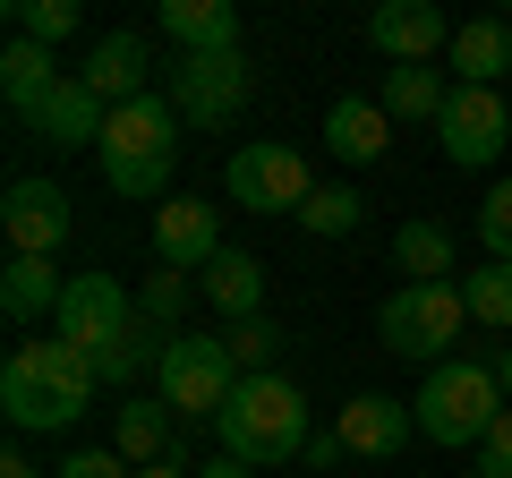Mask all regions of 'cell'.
<instances>
[{
    "instance_id": "cell-1",
    "label": "cell",
    "mask_w": 512,
    "mask_h": 478,
    "mask_svg": "<svg viewBox=\"0 0 512 478\" xmlns=\"http://www.w3.org/2000/svg\"><path fill=\"white\" fill-rule=\"evenodd\" d=\"M103 393V376H94V359L77 342H18L9 350V368H0V410H9V427L18 436H43V427H77L86 419V402Z\"/></svg>"
},
{
    "instance_id": "cell-2",
    "label": "cell",
    "mask_w": 512,
    "mask_h": 478,
    "mask_svg": "<svg viewBox=\"0 0 512 478\" xmlns=\"http://www.w3.org/2000/svg\"><path fill=\"white\" fill-rule=\"evenodd\" d=\"M94 154H103L111 197H171V163H180V111H171V94L120 103Z\"/></svg>"
},
{
    "instance_id": "cell-3",
    "label": "cell",
    "mask_w": 512,
    "mask_h": 478,
    "mask_svg": "<svg viewBox=\"0 0 512 478\" xmlns=\"http://www.w3.org/2000/svg\"><path fill=\"white\" fill-rule=\"evenodd\" d=\"M214 436H222V453L248 461V470L291 461V453H308V393H299L291 376H239V393L214 419Z\"/></svg>"
},
{
    "instance_id": "cell-4",
    "label": "cell",
    "mask_w": 512,
    "mask_h": 478,
    "mask_svg": "<svg viewBox=\"0 0 512 478\" xmlns=\"http://www.w3.org/2000/svg\"><path fill=\"white\" fill-rule=\"evenodd\" d=\"M504 385H495V368H478V359H444V368H427L419 402H410V419H419L427 444H444V453H461V444H487V427L504 419Z\"/></svg>"
},
{
    "instance_id": "cell-5",
    "label": "cell",
    "mask_w": 512,
    "mask_h": 478,
    "mask_svg": "<svg viewBox=\"0 0 512 478\" xmlns=\"http://www.w3.org/2000/svg\"><path fill=\"white\" fill-rule=\"evenodd\" d=\"M154 385H163L171 419H222L239 393V359L222 333H171V350L154 359Z\"/></svg>"
},
{
    "instance_id": "cell-6",
    "label": "cell",
    "mask_w": 512,
    "mask_h": 478,
    "mask_svg": "<svg viewBox=\"0 0 512 478\" xmlns=\"http://www.w3.org/2000/svg\"><path fill=\"white\" fill-rule=\"evenodd\" d=\"M461 325H470V299H461L453 282H402V291L376 308L384 350H402V359H427V368H444V350L461 342Z\"/></svg>"
},
{
    "instance_id": "cell-7",
    "label": "cell",
    "mask_w": 512,
    "mask_h": 478,
    "mask_svg": "<svg viewBox=\"0 0 512 478\" xmlns=\"http://www.w3.org/2000/svg\"><path fill=\"white\" fill-rule=\"evenodd\" d=\"M248 52H180L171 60V111H180L188 129H231L239 111H248Z\"/></svg>"
},
{
    "instance_id": "cell-8",
    "label": "cell",
    "mask_w": 512,
    "mask_h": 478,
    "mask_svg": "<svg viewBox=\"0 0 512 478\" xmlns=\"http://www.w3.org/2000/svg\"><path fill=\"white\" fill-rule=\"evenodd\" d=\"M137 325H146V316H137V299L120 291V274H69V299H60V316H52V333L77 342L94 368H103Z\"/></svg>"
},
{
    "instance_id": "cell-9",
    "label": "cell",
    "mask_w": 512,
    "mask_h": 478,
    "mask_svg": "<svg viewBox=\"0 0 512 478\" xmlns=\"http://www.w3.org/2000/svg\"><path fill=\"white\" fill-rule=\"evenodd\" d=\"M222 188H231V205H248V214H299V205L316 197L308 154H299V146H274V137L239 146L231 163H222Z\"/></svg>"
},
{
    "instance_id": "cell-10",
    "label": "cell",
    "mask_w": 512,
    "mask_h": 478,
    "mask_svg": "<svg viewBox=\"0 0 512 478\" xmlns=\"http://www.w3.org/2000/svg\"><path fill=\"white\" fill-rule=\"evenodd\" d=\"M436 146H444V163H461V171L512 154V111H504V94H495V86H453V103H444V120H436Z\"/></svg>"
},
{
    "instance_id": "cell-11",
    "label": "cell",
    "mask_w": 512,
    "mask_h": 478,
    "mask_svg": "<svg viewBox=\"0 0 512 478\" xmlns=\"http://www.w3.org/2000/svg\"><path fill=\"white\" fill-rule=\"evenodd\" d=\"M154 257H163L171 274H205V265L222 257V214L205 197H188V188H171V197L154 205Z\"/></svg>"
},
{
    "instance_id": "cell-12",
    "label": "cell",
    "mask_w": 512,
    "mask_h": 478,
    "mask_svg": "<svg viewBox=\"0 0 512 478\" xmlns=\"http://www.w3.org/2000/svg\"><path fill=\"white\" fill-rule=\"evenodd\" d=\"M0 231H9V257H52L60 239H69V188L60 180H9Z\"/></svg>"
},
{
    "instance_id": "cell-13",
    "label": "cell",
    "mask_w": 512,
    "mask_h": 478,
    "mask_svg": "<svg viewBox=\"0 0 512 478\" xmlns=\"http://www.w3.org/2000/svg\"><path fill=\"white\" fill-rule=\"evenodd\" d=\"M367 43H376L393 69H427L436 52H453V26H444L436 0H384L376 18H367Z\"/></svg>"
},
{
    "instance_id": "cell-14",
    "label": "cell",
    "mask_w": 512,
    "mask_h": 478,
    "mask_svg": "<svg viewBox=\"0 0 512 478\" xmlns=\"http://www.w3.org/2000/svg\"><path fill=\"white\" fill-rule=\"evenodd\" d=\"M26 129H35L52 154H77V146H103V129H111V103L86 86V77H60V86L43 94L35 111H26Z\"/></svg>"
},
{
    "instance_id": "cell-15",
    "label": "cell",
    "mask_w": 512,
    "mask_h": 478,
    "mask_svg": "<svg viewBox=\"0 0 512 478\" xmlns=\"http://www.w3.org/2000/svg\"><path fill=\"white\" fill-rule=\"evenodd\" d=\"M333 436H342L350 453H367V461H393L410 436H419V419H410V402H393V393H359V402H342Z\"/></svg>"
},
{
    "instance_id": "cell-16",
    "label": "cell",
    "mask_w": 512,
    "mask_h": 478,
    "mask_svg": "<svg viewBox=\"0 0 512 478\" xmlns=\"http://www.w3.org/2000/svg\"><path fill=\"white\" fill-rule=\"evenodd\" d=\"M444 60H453V86H495L512 69V18H461Z\"/></svg>"
},
{
    "instance_id": "cell-17",
    "label": "cell",
    "mask_w": 512,
    "mask_h": 478,
    "mask_svg": "<svg viewBox=\"0 0 512 478\" xmlns=\"http://www.w3.org/2000/svg\"><path fill=\"white\" fill-rule=\"evenodd\" d=\"M77 77H86L111 111L137 103V94H146V35H128V26H120V35H103V43L86 52V69H77Z\"/></svg>"
},
{
    "instance_id": "cell-18",
    "label": "cell",
    "mask_w": 512,
    "mask_h": 478,
    "mask_svg": "<svg viewBox=\"0 0 512 478\" xmlns=\"http://www.w3.org/2000/svg\"><path fill=\"white\" fill-rule=\"evenodd\" d=\"M163 35L180 52H239V9L231 0H163Z\"/></svg>"
},
{
    "instance_id": "cell-19",
    "label": "cell",
    "mask_w": 512,
    "mask_h": 478,
    "mask_svg": "<svg viewBox=\"0 0 512 478\" xmlns=\"http://www.w3.org/2000/svg\"><path fill=\"white\" fill-rule=\"evenodd\" d=\"M325 146L342 154V163H376V154L393 146V120H384V103H359V94H342V103L325 111Z\"/></svg>"
},
{
    "instance_id": "cell-20",
    "label": "cell",
    "mask_w": 512,
    "mask_h": 478,
    "mask_svg": "<svg viewBox=\"0 0 512 478\" xmlns=\"http://www.w3.org/2000/svg\"><path fill=\"white\" fill-rule=\"evenodd\" d=\"M60 299H69V282H52V257H9V274H0V316L9 325L60 316Z\"/></svg>"
},
{
    "instance_id": "cell-21",
    "label": "cell",
    "mask_w": 512,
    "mask_h": 478,
    "mask_svg": "<svg viewBox=\"0 0 512 478\" xmlns=\"http://www.w3.org/2000/svg\"><path fill=\"white\" fill-rule=\"evenodd\" d=\"M205 299H214L231 325H248V316H265V265L239 257V248H222L214 265H205Z\"/></svg>"
},
{
    "instance_id": "cell-22",
    "label": "cell",
    "mask_w": 512,
    "mask_h": 478,
    "mask_svg": "<svg viewBox=\"0 0 512 478\" xmlns=\"http://www.w3.org/2000/svg\"><path fill=\"white\" fill-rule=\"evenodd\" d=\"M111 453L137 461V470H154V461L171 453V410H163V402H137V393H128V402H120V436H111Z\"/></svg>"
},
{
    "instance_id": "cell-23",
    "label": "cell",
    "mask_w": 512,
    "mask_h": 478,
    "mask_svg": "<svg viewBox=\"0 0 512 478\" xmlns=\"http://www.w3.org/2000/svg\"><path fill=\"white\" fill-rule=\"evenodd\" d=\"M444 69H384V120H444Z\"/></svg>"
},
{
    "instance_id": "cell-24",
    "label": "cell",
    "mask_w": 512,
    "mask_h": 478,
    "mask_svg": "<svg viewBox=\"0 0 512 478\" xmlns=\"http://www.w3.org/2000/svg\"><path fill=\"white\" fill-rule=\"evenodd\" d=\"M393 265H402L410 282H444L453 274V231H444V222H402V231H393Z\"/></svg>"
},
{
    "instance_id": "cell-25",
    "label": "cell",
    "mask_w": 512,
    "mask_h": 478,
    "mask_svg": "<svg viewBox=\"0 0 512 478\" xmlns=\"http://www.w3.org/2000/svg\"><path fill=\"white\" fill-rule=\"evenodd\" d=\"M52 86H60V77H52V52H43V43H9V52H0V94H9L18 120H26Z\"/></svg>"
},
{
    "instance_id": "cell-26",
    "label": "cell",
    "mask_w": 512,
    "mask_h": 478,
    "mask_svg": "<svg viewBox=\"0 0 512 478\" xmlns=\"http://www.w3.org/2000/svg\"><path fill=\"white\" fill-rule=\"evenodd\" d=\"M461 299H470V316H478V325L512 333V265H504V257H487L478 274H461Z\"/></svg>"
},
{
    "instance_id": "cell-27",
    "label": "cell",
    "mask_w": 512,
    "mask_h": 478,
    "mask_svg": "<svg viewBox=\"0 0 512 478\" xmlns=\"http://www.w3.org/2000/svg\"><path fill=\"white\" fill-rule=\"evenodd\" d=\"M367 222V197L359 188H316L308 205H299V231H316V239H350Z\"/></svg>"
},
{
    "instance_id": "cell-28",
    "label": "cell",
    "mask_w": 512,
    "mask_h": 478,
    "mask_svg": "<svg viewBox=\"0 0 512 478\" xmlns=\"http://www.w3.org/2000/svg\"><path fill=\"white\" fill-rule=\"evenodd\" d=\"M9 26H18V43H43V52H52V43L77 35V0H18Z\"/></svg>"
},
{
    "instance_id": "cell-29",
    "label": "cell",
    "mask_w": 512,
    "mask_h": 478,
    "mask_svg": "<svg viewBox=\"0 0 512 478\" xmlns=\"http://www.w3.org/2000/svg\"><path fill=\"white\" fill-rule=\"evenodd\" d=\"M222 342H231L239 376H274V350H282V325H274V316H248V325H231V333H222Z\"/></svg>"
},
{
    "instance_id": "cell-30",
    "label": "cell",
    "mask_w": 512,
    "mask_h": 478,
    "mask_svg": "<svg viewBox=\"0 0 512 478\" xmlns=\"http://www.w3.org/2000/svg\"><path fill=\"white\" fill-rule=\"evenodd\" d=\"M180 299H188V274H171V265H163V274L137 291V316H146L154 333H180Z\"/></svg>"
},
{
    "instance_id": "cell-31",
    "label": "cell",
    "mask_w": 512,
    "mask_h": 478,
    "mask_svg": "<svg viewBox=\"0 0 512 478\" xmlns=\"http://www.w3.org/2000/svg\"><path fill=\"white\" fill-rule=\"evenodd\" d=\"M478 239H487V257L512 265V180L487 188V205H478Z\"/></svg>"
},
{
    "instance_id": "cell-32",
    "label": "cell",
    "mask_w": 512,
    "mask_h": 478,
    "mask_svg": "<svg viewBox=\"0 0 512 478\" xmlns=\"http://www.w3.org/2000/svg\"><path fill=\"white\" fill-rule=\"evenodd\" d=\"M478 478H512V410L487 427V444H478Z\"/></svg>"
},
{
    "instance_id": "cell-33",
    "label": "cell",
    "mask_w": 512,
    "mask_h": 478,
    "mask_svg": "<svg viewBox=\"0 0 512 478\" xmlns=\"http://www.w3.org/2000/svg\"><path fill=\"white\" fill-rule=\"evenodd\" d=\"M52 478H128V461L120 453H69Z\"/></svg>"
},
{
    "instance_id": "cell-34",
    "label": "cell",
    "mask_w": 512,
    "mask_h": 478,
    "mask_svg": "<svg viewBox=\"0 0 512 478\" xmlns=\"http://www.w3.org/2000/svg\"><path fill=\"white\" fill-rule=\"evenodd\" d=\"M342 453H350V444L333 436V427H325V436H308V470H316V478H325V470H333V461H342Z\"/></svg>"
},
{
    "instance_id": "cell-35",
    "label": "cell",
    "mask_w": 512,
    "mask_h": 478,
    "mask_svg": "<svg viewBox=\"0 0 512 478\" xmlns=\"http://www.w3.org/2000/svg\"><path fill=\"white\" fill-rule=\"evenodd\" d=\"M197 478H256L248 461H231V453H214V461H197Z\"/></svg>"
},
{
    "instance_id": "cell-36",
    "label": "cell",
    "mask_w": 512,
    "mask_h": 478,
    "mask_svg": "<svg viewBox=\"0 0 512 478\" xmlns=\"http://www.w3.org/2000/svg\"><path fill=\"white\" fill-rule=\"evenodd\" d=\"M0 478H43V470H35L26 453H9V461H0Z\"/></svg>"
},
{
    "instance_id": "cell-37",
    "label": "cell",
    "mask_w": 512,
    "mask_h": 478,
    "mask_svg": "<svg viewBox=\"0 0 512 478\" xmlns=\"http://www.w3.org/2000/svg\"><path fill=\"white\" fill-rule=\"evenodd\" d=\"M137 478H197L188 461H154V470H137Z\"/></svg>"
},
{
    "instance_id": "cell-38",
    "label": "cell",
    "mask_w": 512,
    "mask_h": 478,
    "mask_svg": "<svg viewBox=\"0 0 512 478\" xmlns=\"http://www.w3.org/2000/svg\"><path fill=\"white\" fill-rule=\"evenodd\" d=\"M495 385H504V402H512V342H504V359H495Z\"/></svg>"
}]
</instances>
